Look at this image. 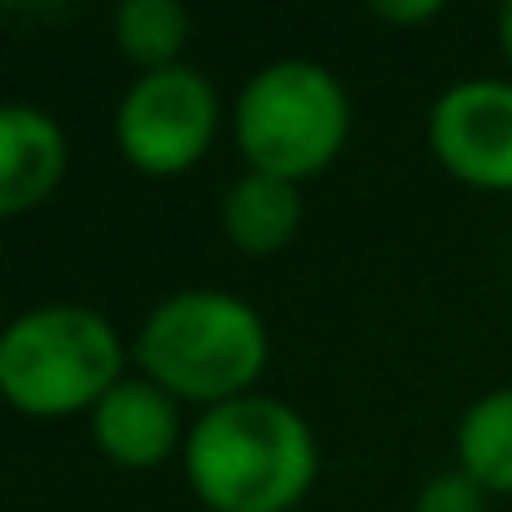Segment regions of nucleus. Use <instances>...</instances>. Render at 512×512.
<instances>
[{
  "label": "nucleus",
  "instance_id": "nucleus-6",
  "mask_svg": "<svg viewBox=\"0 0 512 512\" xmlns=\"http://www.w3.org/2000/svg\"><path fill=\"white\" fill-rule=\"evenodd\" d=\"M427 141L442 171L482 191H512V81H457L432 101Z\"/></svg>",
  "mask_w": 512,
  "mask_h": 512
},
{
  "label": "nucleus",
  "instance_id": "nucleus-11",
  "mask_svg": "<svg viewBox=\"0 0 512 512\" xmlns=\"http://www.w3.org/2000/svg\"><path fill=\"white\" fill-rule=\"evenodd\" d=\"M116 46L126 61H136L141 71H166L176 66L186 36H191V16L176 0H126L116 11Z\"/></svg>",
  "mask_w": 512,
  "mask_h": 512
},
{
  "label": "nucleus",
  "instance_id": "nucleus-8",
  "mask_svg": "<svg viewBox=\"0 0 512 512\" xmlns=\"http://www.w3.org/2000/svg\"><path fill=\"white\" fill-rule=\"evenodd\" d=\"M66 176V136L41 106H0V211L21 216L41 206Z\"/></svg>",
  "mask_w": 512,
  "mask_h": 512
},
{
  "label": "nucleus",
  "instance_id": "nucleus-14",
  "mask_svg": "<svg viewBox=\"0 0 512 512\" xmlns=\"http://www.w3.org/2000/svg\"><path fill=\"white\" fill-rule=\"evenodd\" d=\"M497 36H502V51H507V61H512V0H507L502 16H497Z\"/></svg>",
  "mask_w": 512,
  "mask_h": 512
},
{
  "label": "nucleus",
  "instance_id": "nucleus-7",
  "mask_svg": "<svg viewBox=\"0 0 512 512\" xmlns=\"http://www.w3.org/2000/svg\"><path fill=\"white\" fill-rule=\"evenodd\" d=\"M91 437L116 467H156L181 442L176 402L151 377H126L91 412Z\"/></svg>",
  "mask_w": 512,
  "mask_h": 512
},
{
  "label": "nucleus",
  "instance_id": "nucleus-2",
  "mask_svg": "<svg viewBox=\"0 0 512 512\" xmlns=\"http://www.w3.org/2000/svg\"><path fill=\"white\" fill-rule=\"evenodd\" d=\"M136 362L161 392L221 407L251 397L267 367V327L241 297L176 292L141 322Z\"/></svg>",
  "mask_w": 512,
  "mask_h": 512
},
{
  "label": "nucleus",
  "instance_id": "nucleus-9",
  "mask_svg": "<svg viewBox=\"0 0 512 512\" xmlns=\"http://www.w3.org/2000/svg\"><path fill=\"white\" fill-rule=\"evenodd\" d=\"M302 226V191L297 181L246 171L221 196V231L246 256H277Z\"/></svg>",
  "mask_w": 512,
  "mask_h": 512
},
{
  "label": "nucleus",
  "instance_id": "nucleus-5",
  "mask_svg": "<svg viewBox=\"0 0 512 512\" xmlns=\"http://www.w3.org/2000/svg\"><path fill=\"white\" fill-rule=\"evenodd\" d=\"M216 136V91L191 66L141 71L116 106V146L146 176H181Z\"/></svg>",
  "mask_w": 512,
  "mask_h": 512
},
{
  "label": "nucleus",
  "instance_id": "nucleus-13",
  "mask_svg": "<svg viewBox=\"0 0 512 512\" xmlns=\"http://www.w3.org/2000/svg\"><path fill=\"white\" fill-rule=\"evenodd\" d=\"M437 11H442L437 0H417V6H392V0H377V6H372V16L387 21V26H422V21H432Z\"/></svg>",
  "mask_w": 512,
  "mask_h": 512
},
{
  "label": "nucleus",
  "instance_id": "nucleus-4",
  "mask_svg": "<svg viewBox=\"0 0 512 512\" xmlns=\"http://www.w3.org/2000/svg\"><path fill=\"white\" fill-rule=\"evenodd\" d=\"M236 146L251 171L282 181L317 176L347 146L352 106L342 81L317 61H272L262 66L236 101Z\"/></svg>",
  "mask_w": 512,
  "mask_h": 512
},
{
  "label": "nucleus",
  "instance_id": "nucleus-10",
  "mask_svg": "<svg viewBox=\"0 0 512 512\" xmlns=\"http://www.w3.org/2000/svg\"><path fill=\"white\" fill-rule=\"evenodd\" d=\"M457 457L487 492H512V387H497L462 412Z\"/></svg>",
  "mask_w": 512,
  "mask_h": 512
},
{
  "label": "nucleus",
  "instance_id": "nucleus-12",
  "mask_svg": "<svg viewBox=\"0 0 512 512\" xmlns=\"http://www.w3.org/2000/svg\"><path fill=\"white\" fill-rule=\"evenodd\" d=\"M482 502H487V487L462 467L427 477L417 492V512H482Z\"/></svg>",
  "mask_w": 512,
  "mask_h": 512
},
{
  "label": "nucleus",
  "instance_id": "nucleus-3",
  "mask_svg": "<svg viewBox=\"0 0 512 512\" xmlns=\"http://www.w3.org/2000/svg\"><path fill=\"white\" fill-rule=\"evenodd\" d=\"M116 327L76 302L31 307L0 337V387L26 417H76L96 412L121 377Z\"/></svg>",
  "mask_w": 512,
  "mask_h": 512
},
{
  "label": "nucleus",
  "instance_id": "nucleus-1",
  "mask_svg": "<svg viewBox=\"0 0 512 512\" xmlns=\"http://www.w3.org/2000/svg\"><path fill=\"white\" fill-rule=\"evenodd\" d=\"M186 482L211 512H292L317 477L307 417L277 397L206 407L181 442Z\"/></svg>",
  "mask_w": 512,
  "mask_h": 512
}]
</instances>
